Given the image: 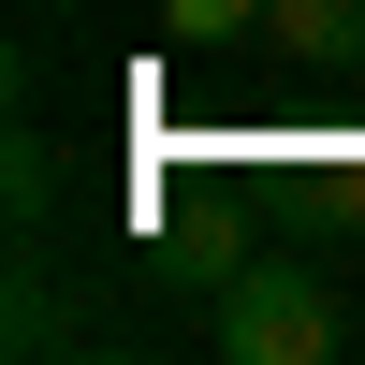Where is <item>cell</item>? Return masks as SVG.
<instances>
[{
    "label": "cell",
    "mask_w": 365,
    "mask_h": 365,
    "mask_svg": "<svg viewBox=\"0 0 365 365\" xmlns=\"http://www.w3.org/2000/svg\"><path fill=\"white\" fill-rule=\"evenodd\" d=\"M146 263H161L175 292H220L234 263H249V234H234V220H175V234H161V249H146Z\"/></svg>",
    "instance_id": "obj_2"
},
{
    "label": "cell",
    "mask_w": 365,
    "mask_h": 365,
    "mask_svg": "<svg viewBox=\"0 0 365 365\" xmlns=\"http://www.w3.org/2000/svg\"><path fill=\"white\" fill-rule=\"evenodd\" d=\"M205 336H220V365H336L351 351V307L292 249H249L220 292H205Z\"/></svg>",
    "instance_id": "obj_1"
},
{
    "label": "cell",
    "mask_w": 365,
    "mask_h": 365,
    "mask_svg": "<svg viewBox=\"0 0 365 365\" xmlns=\"http://www.w3.org/2000/svg\"><path fill=\"white\" fill-rule=\"evenodd\" d=\"M263 29H278L292 58H351V29H365V0H263Z\"/></svg>",
    "instance_id": "obj_3"
},
{
    "label": "cell",
    "mask_w": 365,
    "mask_h": 365,
    "mask_svg": "<svg viewBox=\"0 0 365 365\" xmlns=\"http://www.w3.org/2000/svg\"><path fill=\"white\" fill-rule=\"evenodd\" d=\"M175 29H190V44H234V29H263L249 0H175Z\"/></svg>",
    "instance_id": "obj_4"
}]
</instances>
